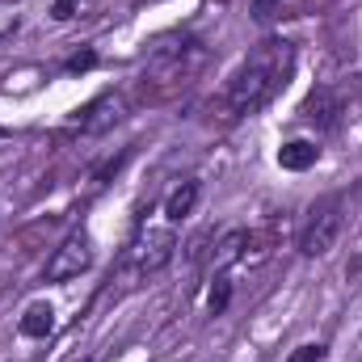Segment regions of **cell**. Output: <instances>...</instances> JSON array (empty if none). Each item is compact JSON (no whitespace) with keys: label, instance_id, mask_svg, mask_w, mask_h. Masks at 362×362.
<instances>
[{"label":"cell","instance_id":"6da1fadb","mask_svg":"<svg viewBox=\"0 0 362 362\" xmlns=\"http://www.w3.org/2000/svg\"><path fill=\"white\" fill-rule=\"evenodd\" d=\"M291 68H295V47L282 42V38H266L228 81L223 89V105L232 118H245V114H257L262 105H270L278 93L286 89L291 81Z\"/></svg>","mask_w":362,"mask_h":362},{"label":"cell","instance_id":"7a4b0ae2","mask_svg":"<svg viewBox=\"0 0 362 362\" xmlns=\"http://www.w3.org/2000/svg\"><path fill=\"white\" fill-rule=\"evenodd\" d=\"M337 236H341V198L329 194L308 211V223L299 232V253L303 257H325L337 245Z\"/></svg>","mask_w":362,"mask_h":362},{"label":"cell","instance_id":"3957f363","mask_svg":"<svg viewBox=\"0 0 362 362\" xmlns=\"http://www.w3.org/2000/svg\"><path fill=\"white\" fill-rule=\"evenodd\" d=\"M93 266V240L85 228L68 232L59 240V249L47 257V282H68V278H81Z\"/></svg>","mask_w":362,"mask_h":362},{"label":"cell","instance_id":"277c9868","mask_svg":"<svg viewBox=\"0 0 362 362\" xmlns=\"http://www.w3.org/2000/svg\"><path fill=\"white\" fill-rule=\"evenodd\" d=\"M173 253H177V236H173V228H148L144 236H139V245H135V270L139 274H156L165 270L169 262H173Z\"/></svg>","mask_w":362,"mask_h":362},{"label":"cell","instance_id":"5b68a950","mask_svg":"<svg viewBox=\"0 0 362 362\" xmlns=\"http://www.w3.org/2000/svg\"><path fill=\"white\" fill-rule=\"evenodd\" d=\"M299 114H303V122H312L316 131H333L337 122H341V114H346V105H341V93L329 89V85H320V89H312L303 97V105H299Z\"/></svg>","mask_w":362,"mask_h":362},{"label":"cell","instance_id":"8992f818","mask_svg":"<svg viewBox=\"0 0 362 362\" xmlns=\"http://www.w3.org/2000/svg\"><path fill=\"white\" fill-rule=\"evenodd\" d=\"M118 118H122V97H118V93H101V97L93 101L89 110L81 114V127H85L89 135H97V131L114 127Z\"/></svg>","mask_w":362,"mask_h":362},{"label":"cell","instance_id":"52a82bcc","mask_svg":"<svg viewBox=\"0 0 362 362\" xmlns=\"http://www.w3.org/2000/svg\"><path fill=\"white\" fill-rule=\"evenodd\" d=\"M316 160H320V148L308 144V139H291V144L278 148V165H282L286 173H303V169H312Z\"/></svg>","mask_w":362,"mask_h":362},{"label":"cell","instance_id":"ba28073f","mask_svg":"<svg viewBox=\"0 0 362 362\" xmlns=\"http://www.w3.org/2000/svg\"><path fill=\"white\" fill-rule=\"evenodd\" d=\"M17 329H21V337H34V341L51 337V329H55V308H51V303H30V308L21 312V320H17Z\"/></svg>","mask_w":362,"mask_h":362},{"label":"cell","instance_id":"9c48e42d","mask_svg":"<svg viewBox=\"0 0 362 362\" xmlns=\"http://www.w3.org/2000/svg\"><path fill=\"white\" fill-rule=\"evenodd\" d=\"M194 202H198V181H181L177 189L165 198V219H169V223H181V219L194 211Z\"/></svg>","mask_w":362,"mask_h":362},{"label":"cell","instance_id":"30bf717a","mask_svg":"<svg viewBox=\"0 0 362 362\" xmlns=\"http://www.w3.org/2000/svg\"><path fill=\"white\" fill-rule=\"evenodd\" d=\"M245 245H249V232H245V228L228 232V236L215 245V266H219V270H228L232 262H240V257H245Z\"/></svg>","mask_w":362,"mask_h":362},{"label":"cell","instance_id":"8fae6325","mask_svg":"<svg viewBox=\"0 0 362 362\" xmlns=\"http://www.w3.org/2000/svg\"><path fill=\"white\" fill-rule=\"evenodd\" d=\"M228 299H232V282H228V278L219 274V278H215V291H211V312L219 316V312L228 308Z\"/></svg>","mask_w":362,"mask_h":362},{"label":"cell","instance_id":"7c38bea8","mask_svg":"<svg viewBox=\"0 0 362 362\" xmlns=\"http://www.w3.org/2000/svg\"><path fill=\"white\" fill-rule=\"evenodd\" d=\"M320 358H325V346H312V341H308V346L291 350V354H286L282 362H320Z\"/></svg>","mask_w":362,"mask_h":362},{"label":"cell","instance_id":"4fadbf2b","mask_svg":"<svg viewBox=\"0 0 362 362\" xmlns=\"http://www.w3.org/2000/svg\"><path fill=\"white\" fill-rule=\"evenodd\" d=\"M81 4H85V0H55V4H51V17H55V21H72Z\"/></svg>","mask_w":362,"mask_h":362},{"label":"cell","instance_id":"5bb4252c","mask_svg":"<svg viewBox=\"0 0 362 362\" xmlns=\"http://www.w3.org/2000/svg\"><path fill=\"white\" fill-rule=\"evenodd\" d=\"M93 64H97V55H93V51H81V55H72V59L64 64V72H72V76H76V72H89Z\"/></svg>","mask_w":362,"mask_h":362},{"label":"cell","instance_id":"9a60e30c","mask_svg":"<svg viewBox=\"0 0 362 362\" xmlns=\"http://www.w3.org/2000/svg\"><path fill=\"white\" fill-rule=\"evenodd\" d=\"M278 4H282V0H253L249 13H253V21H270L274 13H278Z\"/></svg>","mask_w":362,"mask_h":362}]
</instances>
